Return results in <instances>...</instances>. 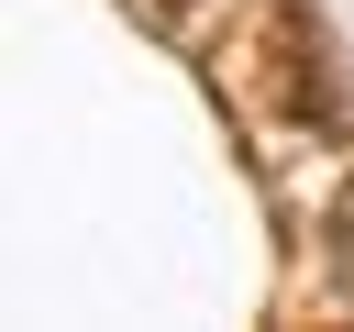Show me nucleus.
Returning <instances> with one entry per match:
<instances>
[{"label":"nucleus","instance_id":"2","mask_svg":"<svg viewBox=\"0 0 354 332\" xmlns=\"http://www.w3.org/2000/svg\"><path fill=\"white\" fill-rule=\"evenodd\" d=\"M133 11H155V22H177V11H188V0H133Z\"/></svg>","mask_w":354,"mask_h":332},{"label":"nucleus","instance_id":"1","mask_svg":"<svg viewBox=\"0 0 354 332\" xmlns=\"http://www.w3.org/2000/svg\"><path fill=\"white\" fill-rule=\"evenodd\" d=\"M254 66H266V89H277V111H288V122H343L321 22H299V11H266V33H254Z\"/></svg>","mask_w":354,"mask_h":332}]
</instances>
